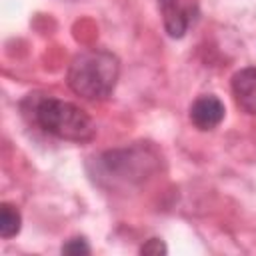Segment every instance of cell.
<instances>
[{
	"label": "cell",
	"instance_id": "1",
	"mask_svg": "<svg viewBox=\"0 0 256 256\" xmlns=\"http://www.w3.org/2000/svg\"><path fill=\"white\" fill-rule=\"evenodd\" d=\"M160 168V154L148 142L106 150L92 158V178L108 190H130L140 186Z\"/></svg>",
	"mask_w": 256,
	"mask_h": 256
},
{
	"label": "cell",
	"instance_id": "2",
	"mask_svg": "<svg viewBox=\"0 0 256 256\" xmlns=\"http://www.w3.org/2000/svg\"><path fill=\"white\" fill-rule=\"evenodd\" d=\"M120 74L118 58L108 50H84L68 68V86L86 100H104L112 94Z\"/></svg>",
	"mask_w": 256,
	"mask_h": 256
},
{
	"label": "cell",
	"instance_id": "3",
	"mask_svg": "<svg viewBox=\"0 0 256 256\" xmlns=\"http://www.w3.org/2000/svg\"><path fill=\"white\" fill-rule=\"evenodd\" d=\"M34 120L48 134L70 142H88L96 134L92 118L82 108L58 98L40 100L34 108Z\"/></svg>",
	"mask_w": 256,
	"mask_h": 256
},
{
	"label": "cell",
	"instance_id": "4",
	"mask_svg": "<svg viewBox=\"0 0 256 256\" xmlns=\"http://www.w3.org/2000/svg\"><path fill=\"white\" fill-rule=\"evenodd\" d=\"M190 120L198 130H212L224 120V104L212 94L200 96L190 106Z\"/></svg>",
	"mask_w": 256,
	"mask_h": 256
},
{
	"label": "cell",
	"instance_id": "5",
	"mask_svg": "<svg viewBox=\"0 0 256 256\" xmlns=\"http://www.w3.org/2000/svg\"><path fill=\"white\" fill-rule=\"evenodd\" d=\"M232 94L236 104L246 112L256 116V68L248 66L232 76Z\"/></svg>",
	"mask_w": 256,
	"mask_h": 256
},
{
	"label": "cell",
	"instance_id": "6",
	"mask_svg": "<svg viewBox=\"0 0 256 256\" xmlns=\"http://www.w3.org/2000/svg\"><path fill=\"white\" fill-rule=\"evenodd\" d=\"M158 8L162 12V20H164V28L172 38H180L184 36V32L188 30V8L184 6L182 0H158Z\"/></svg>",
	"mask_w": 256,
	"mask_h": 256
},
{
	"label": "cell",
	"instance_id": "7",
	"mask_svg": "<svg viewBox=\"0 0 256 256\" xmlns=\"http://www.w3.org/2000/svg\"><path fill=\"white\" fill-rule=\"evenodd\" d=\"M20 212L12 204H2L0 206V236L2 238H12L20 232Z\"/></svg>",
	"mask_w": 256,
	"mask_h": 256
},
{
	"label": "cell",
	"instance_id": "8",
	"mask_svg": "<svg viewBox=\"0 0 256 256\" xmlns=\"http://www.w3.org/2000/svg\"><path fill=\"white\" fill-rule=\"evenodd\" d=\"M62 252L64 254H88L90 252V248H88V244H86V240L84 238H72L70 242H66L64 246H62Z\"/></svg>",
	"mask_w": 256,
	"mask_h": 256
},
{
	"label": "cell",
	"instance_id": "9",
	"mask_svg": "<svg viewBox=\"0 0 256 256\" xmlns=\"http://www.w3.org/2000/svg\"><path fill=\"white\" fill-rule=\"evenodd\" d=\"M142 254H152V256H160V254H166V246L162 240L158 238H150L142 248H140Z\"/></svg>",
	"mask_w": 256,
	"mask_h": 256
}]
</instances>
